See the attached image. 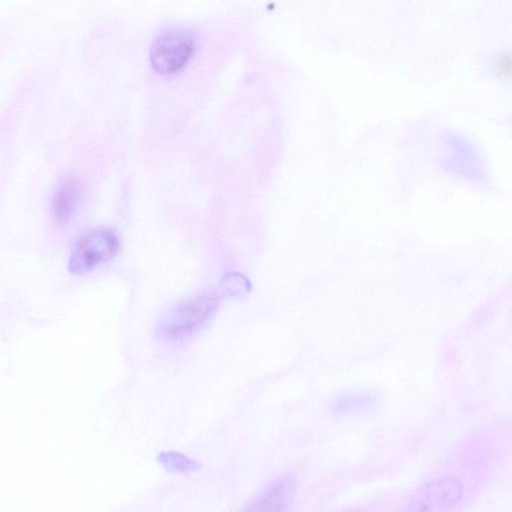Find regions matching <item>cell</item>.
I'll use <instances>...</instances> for the list:
<instances>
[{
    "mask_svg": "<svg viewBox=\"0 0 512 512\" xmlns=\"http://www.w3.org/2000/svg\"><path fill=\"white\" fill-rule=\"evenodd\" d=\"M218 295L203 292L180 302L157 324V334L164 340H178L194 332L216 310Z\"/></svg>",
    "mask_w": 512,
    "mask_h": 512,
    "instance_id": "cell-1",
    "label": "cell"
},
{
    "mask_svg": "<svg viewBox=\"0 0 512 512\" xmlns=\"http://www.w3.org/2000/svg\"><path fill=\"white\" fill-rule=\"evenodd\" d=\"M196 37L182 27H170L157 34L150 48L153 69L162 75H172L182 70L193 56Z\"/></svg>",
    "mask_w": 512,
    "mask_h": 512,
    "instance_id": "cell-2",
    "label": "cell"
},
{
    "mask_svg": "<svg viewBox=\"0 0 512 512\" xmlns=\"http://www.w3.org/2000/svg\"><path fill=\"white\" fill-rule=\"evenodd\" d=\"M118 247V237L112 229L94 228L75 242L68 259V269L72 274H86L112 259Z\"/></svg>",
    "mask_w": 512,
    "mask_h": 512,
    "instance_id": "cell-3",
    "label": "cell"
},
{
    "mask_svg": "<svg viewBox=\"0 0 512 512\" xmlns=\"http://www.w3.org/2000/svg\"><path fill=\"white\" fill-rule=\"evenodd\" d=\"M461 486L457 480L447 477L434 480L412 496V510L438 511L453 506L460 498Z\"/></svg>",
    "mask_w": 512,
    "mask_h": 512,
    "instance_id": "cell-4",
    "label": "cell"
},
{
    "mask_svg": "<svg viewBox=\"0 0 512 512\" xmlns=\"http://www.w3.org/2000/svg\"><path fill=\"white\" fill-rule=\"evenodd\" d=\"M296 487V479L292 475H282L268 483L243 509L284 511L291 503Z\"/></svg>",
    "mask_w": 512,
    "mask_h": 512,
    "instance_id": "cell-5",
    "label": "cell"
},
{
    "mask_svg": "<svg viewBox=\"0 0 512 512\" xmlns=\"http://www.w3.org/2000/svg\"><path fill=\"white\" fill-rule=\"evenodd\" d=\"M81 182L73 175L64 177L57 185L51 199V213L59 224L67 223L80 202Z\"/></svg>",
    "mask_w": 512,
    "mask_h": 512,
    "instance_id": "cell-6",
    "label": "cell"
},
{
    "mask_svg": "<svg viewBox=\"0 0 512 512\" xmlns=\"http://www.w3.org/2000/svg\"><path fill=\"white\" fill-rule=\"evenodd\" d=\"M159 464L169 472L189 473L201 469L198 461L175 451H163L157 456Z\"/></svg>",
    "mask_w": 512,
    "mask_h": 512,
    "instance_id": "cell-7",
    "label": "cell"
},
{
    "mask_svg": "<svg viewBox=\"0 0 512 512\" xmlns=\"http://www.w3.org/2000/svg\"><path fill=\"white\" fill-rule=\"evenodd\" d=\"M494 71L502 78H508L511 72V59L509 54L498 55L493 62Z\"/></svg>",
    "mask_w": 512,
    "mask_h": 512,
    "instance_id": "cell-8",
    "label": "cell"
}]
</instances>
